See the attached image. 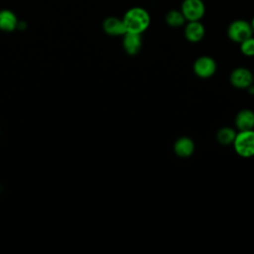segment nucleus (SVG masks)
<instances>
[{"label": "nucleus", "mask_w": 254, "mask_h": 254, "mask_svg": "<svg viewBox=\"0 0 254 254\" xmlns=\"http://www.w3.org/2000/svg\"><path fill=\"white\" fill-rule=\"evenodd\" d=\"M180 10L187 21H200L205 14V4L202 0H183Z\"/></svg>", "instance_id": "20e7f679"}, {"label": "nucleus", "mask_w": 254, "mask_h": 254, "mask_svg": "<svg viewBox=\"0 0 254 254\" xmlns=\"http://www.w3.org/2000/svg\"><path fill=\"white\" fill-rule=\"evenodd\" d=\"M18 19L14 12L9 9L0 10V30L12 32L18 27Z\"/></svg>", "instance_id": "f8f14e48"}, {"label": "nucleus", "mask_w": 254, "mask_h": 254, "mask_svg": "<svg viewBox=\"0 0 254 254\" xmlns=\"http://www.w3.org/2000/svg\"><path fill=\"white\" fill-rule=\"evenodd\" d=\"M234 125L237 131L254 129V111L248 108L239 110L235 115Z\"/></svg>", "instance_id": "9d476101"}, {"label": "nucleus", "mask_w": 254, "mask_h": 254, "mask_svg": "<svg viewBox=\"0 0 254 254\" xmlns=\"http://www.w3.org/2000/svg\"><path fill=\"white\" fill-rule=\"evenodd\" d=\"M236 129L229 127V126H224L218 129L216 133V140L217 142L222 145V146H228L232 145L234 138L236 136Z\"/></svg>", "instance_id": "4468645a"}, {"label": "nucleus", "mask_w": 254, "mask_h": 254, "mask_svg": "<svg viewBox=\"0 0 254 254\" xmlns=\"http://www.w3.org/2000/svg\"><path fill=\"white\" fill-rule=\"evenodd\" d=\"M246 90L248 91V93H249L250 95H254V83H253V84H251V85H250Z\"/></svg>", "instance_id": "dca6fc26"}, {"label": "nucleus", "mask_w": 254, "mask_h": 254, "mask_svg": "<svg viewBox=\"0 0 254 254\" xmlns=\"http://www.w3.org/2000/svg\"><path fill=\"white\" fill-rule=\"evenodd\" d=\"M165 22L171 28L184 27L187 20L180 9H171L165 15Z\"/></svg>", "instance_id": "ddd939ff"}, {"label": "nucleus", "mask_w": 254, "mask_h": 254, "mask_svg": "<svg viewBox=\"0 0 254 254\" xmlns=\"http://www.w3.org/2000/svg\"><path fill=\"white\" fill-rule=\"evenodd\" d=\"M232 146L239 157L245 159L254 157V129L237 131Z\"/></svg>", "instance_id": "f03ea898"}, {"label": "nucleus", "mask_w": 254, "mask_h": 254, "mask_svg": "<svg viewBox=\"0 0 254 254\" xmlns=\"http://www.w3.org/2000/svg\"><path fill=\"white\" fill-rule=\"evenodd\" d=\"M239 49L243 56L248 58L254 57V35L241 42L239 44Z\"/></svg>", "instance_id": "2eb2a0df"}, {"label": "nucleus", "mask_w": 254, "mask_h": 254, "mask_svg": "<svg viewBox=\"0 0 254 254\" xmlns=\"http://www.w3.org/2000/svg\"><path fill=\"white\" fill-rule=\"evenodd\" d=\"M217 64L213 58L210 56H200L198 57L192 64V70L194 74L202 79L211 77L216 72Z\"/></svg>", "instance_id": "39448f33"}, {"label": "nucleus", "mask_w": 254, "mask_h": 254, "mask_svg": "<svg viewBox=\"0 0 254 254\" xmlns=\"http://www.w3.org/2000/svg\"><path fill=\"white\" fill-rule=\"evenodd\" d=\"M253 78H254V72H253Z\"/></svg>", "instance_id": "a211bd4d"}, {"label": "nucleus", "mask_w": 254, "mask_h": 254, "mask_svg": "<svg viewBox=\"0 0 254 254\" xmlns=\"http://www.w3.org/2000/svg\"><path fill=\"white\" fill-rule=\"evenodd\" d=\"M102 29L107 35L113 37H122L126 33L122 18H118L115 16H109L105 18L102 23Z\"/></svg>", "instance_id": "1a4fd4ad"}, {"label": "nucleus", "mask_w": 254, "mask_h": 254, "mask_svg": "<svg viewBox=\"0 0 254 254\" xmlns=\"http://www.w3.org/2000/svg\"><path fill=\"white\" fill-rule=\"evenodd\" d=\"M142 34L126 32L122 36V47L129 56L137 55L142 48Z\"/></svg>", "instance_id": "6e6552de"}, {"label": "nucleus", "mask_w": 254, "mask_h": 254, "mask_svg": "<svg viewBox=\"0 0 254 254\" xmlns=\"http://www.w3.org/2000/svg\"><path fill=\"white\" fill-rule=\"evenodd\" d=\"M195 146L191 138L183 136L178 138L174 143V152L180 158H189L194 152Z\"/></svg>", "instance_id": "9b49d317"}, {"label": "nucleus", "mask_w": 254, "mask_h": 254, "mask_svg": "<svg viewBox=\"0 0 254 254\" xmlns=\"http://www.w3.org/2000/svg\"><path fill=\"white\" fill-rule=\"evenodd\" d=\"M226 34L228 39L236 44H240L245 39L253 36L250 22L245 19L233 20L227 27Z\"/></svg>", "instance_id": "7ed1b4c3"}, {"label": "nucleus", "mask_w": 254, "mask_h": 254, "mask_svg": "<svg viewBox=\"0 0 254 254\" xmlns=\"http://www.w3.org/2000/svg\"><path fill=\"white\" fill-rule=\"evenodd\" d=\"M230 84L237 89H247L254 83L253 72L244 66L234 68L229 75Z\"/></svg>", "instance_id": "423d86ee"}, {"label": "nucleus", "mask_w": 254, "mask_h": 254, "mask_svg": "<svg viewBox=\"0 0 254 254\" xmlns=\"http://www.w3.org/2000/svg\"><path fill=\"white\" fill-rule=\"evenodd\" d=\"M205 35V28L201 21H187L184 25V36L190 43L200 42Z\"/></svg>", "instance_id": "0eeeda50"}, {"label": "nucleus", "mask_w": 254, "mask_h": 254, "mask_svg": "<svg viewBox=\"0 0 254 254\" xmlns=\"http://www.w3.org/2000/svg\"><path fill=\"white\" fill-rule=\"evenodd\" d=\"M122 21L126 32L143 34L151 24V16L145 8L134 6L124 13Z\"/></svg>", "instance_id": "f257e3e1"}, {"label": "nucleus", "mask_w": 254, "mask_h": 254, "mask_svg": "<svg viewBox=\"0 0 254 254\" xmlns=\"http://www.w3.org/2000/svg\"><path fill=\"white\" fill-rule=\"evenodd\" d=\"M250 25H251V28H252V31H253V34H254V16L250 20Z\"/></svg>", "instance_id": "f3484780"}]
</instances>
